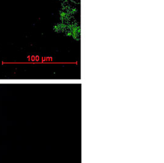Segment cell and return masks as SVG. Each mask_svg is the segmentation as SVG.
Listing matches in <instances>:
<instances>
[{
    "instance_id": "6da1fadb",
    "label": "cell",
    "mask_w": 164,
    "mask_h": 163,
    "mask_svg": "<svg viewBox=\"0 0 164 163\" xmlns=\"http://www.w3.org/2000/svg\"><path fill=\"white\" fill-rule=\"evenodd\" d=\"M71 33V36L76 41H80L81 39V26L79 23H77L76 22L71 23L68 24Z\"/></svg>"
},
{
    "instance_id": "7a4b0ae2",
    "label": "cell",
    "mask_w": 164,
    "mask_h": 163,
    "mask_svg": "<svg viewBox=\"0 0 164 163\" xmlns=\"http://www.w3.org/2000/svg\"><path fill=\"white\" fill-rule=\"evenodd\" d=\"M60 19L62 23L67 24L68 22H69L71 19V16L65 11H60Z\"/></svg>"
},
{
    "instance_id": "277c9868",
    "label": "cell",
    "mask_w": 164,
    "mask_h": 163,
    "mask_svg": "<svg viewBox=\"0 0 164 163\" xmlns=\"http://www.w3.org/2000/svg\"><path fill=\"white\" fill-rule=\"evenodd\" d=\"M58 1H65L66 0H58Z\"/></svg>"
},
{
    "instance_id": "3957f363",
    "label": "cell",
    "mask_w": 164,
    "mask_h": 163,
    "mask_svg": "<svg viewBox=\"0 0 164 163\" xmlns=\"http://www.w3.org/2000/svg\"><path fill=\"white\" fill-rule=\"evenodd\" d=\"M70 1L72 3L77 4H79L81 3V0H70Z\"/></svg>"
}]
</instances>
